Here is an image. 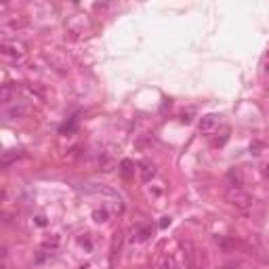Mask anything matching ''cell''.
Instances as JSON below:
<instances>
[{
	"label": "cell",
	"instance_id": "obj_1",
	"mask_svg": "<svg viewBox=\"0 0 269 269\" xmlns=\"http://www.w3.org/2000/svg\"><path fill=\"white\" fill-rule=\"evenodd\" d=\"M225 198H227V202L232 204L234 208H238V211H242V213H251L253 206H255L253 196L246 194L242 187H229Z\"/></svg>",
	"mask_w": 269,
	"mask_h": 269
},
{
	"label": "cell",
	"instance_id": "obj_2",
	"mask_svg": "<svg viewBox=\"0 0 269 269\" xmlns=\"http://www.w3.org/2000/svg\"><path fill=\"white\" fill-rule=\"evenodd\" d=\"M0 53H2L6 59H13V61H23L27 55V46L21 40H2L0 44Z\"/></svg>",
	"mask_w": 269,
	"mask_h": 269
},
{
	"label": "cell",
	"instance_id": "obj_3",
	"mask_svg": "<svg viewBox=\"0 0 269 269\" xmlns=\"http://www.w3.org/2000/svg\"><path fill=\"white\" fill-rule=\"evenodd\" d=\"M154 232H156V227L149 223V221L137 223V225L131 229V242H135V244H143V242H147L149 238L154 236Z\"/></svg>",
	"mask_w": 269,
	"mask_h": 269
},
{
	"label": "cell",
	"instance_id": "obj_4",
	"mask_svg": "<svg viewBox=\"0 0 269 269\" xmlns=\"http://www.w3.org/2000/svg\"><path fill=\"white\" fill-rule=\"evenodd\" d=\"M4 116L11 118V120H19V118L27 116V107L21 103H13V105H6L4 107Z\"/></svg>",
	"mask_w": 269,
	"mask_h": 269
},
{
	"label": "cell",
	"instance_id": "obj_5",
	"mask_svg": "<svg viewBox=\"0 0 269 269\" xmlns=\"http://www.w3.org/2000/svg\"><path fill=\"white\" fill-rule=\"evenodd\" d=\"M139 175H141V181H152V179L156 177V166L149 162V160H143L141 164H139Z\"/></svg>",
	"mask_w": 269,
	"mask_h": 269
},
{
	"label": "cell",
	"instance_id": "obj_6",
	"mask_svg": "<svg viewBox=\"0 0 269 269\" xmlns=\"http://www.w3.org/2000/svg\"><path fill=\"white\" fill-rule=\"evenodd\" d=\"M217 124H219V116L208 114V116H204L200 120V131L202 133H211V131H215V128H217Z\"/></svg>",
	"mask_w": 269,
	"mask_h": 269
},
{
	"label": "cell",
	"instance_id": "obj_7",
	"mask_svg": "<svg viewBox=\"0 0 269 269\" xmlns=\"http://www.w3.org/2000/svg\"><path fill=\"white\" fill-rule=\"evenodd\" d=\"M17 95V84H11V82H6L2 84V91H0V99H2V103H11L13 101V97Z\"/></svg>",
	"mask_w": 269,
	"mask_h": 269
},
{
	"label": "cell",
	"instance_id": "obj_8",
	"mask_svg": "<svg viewBox=\"0 0 269 269\" xmlns=\"http://www.w3.org/2000/svg\"><path fill=\"white\" fill-rule=\"evenodd\" d=\"M158 269H177V259L173 255H162L160 257V263H158Z\"/></svg>",
	"mask_w": 269,
	"mask_h": 269
},
{
	"label": "cell",
	"instance_id": "obj_9",
	"mask_svg": "<svg viewBox=\"0 0 269 269\" xmlns=\"http://www.w3.org/2000/svg\"><path fill=\"white\" fill-rule=\"evenodd\" d=\"M23 156V152H13V149H11V152H4L2 154V164L4 166H11L15 160H19V158H21Z\"/></svg>",
	"mask_w": 269,
	"mask_h": 269
},
{
	"label": "cell",
	"instance_id": "obj_10",
	"mask_svg": "<svg viewBox=\"0 0 269 269\" xmlns=\"http://www.w3.org/2000/svg\"><path fill=\"white\" fill-rule=\"evenodd\" d=\"M133 166H135V164H133L131 160H122V162H120V173H122V177H126V179L131 177V175L135 173Z\"/></svg>",
	"mask_w": 269,
	"mask_h": 269
},
{
	"label": "cell",
	"instance_id": "obj_11",
	"mask_svg": "<svg viewBox=\"0 0 269 269\" xmlns=\"http://www.w3.org/2000/svg\"><path fill=\"white\" fill-rule=\"evenodd\" d=\"M95 221H99V223H103V221H107V213L105 211H101V213H99V211H95Z\"/></svg>",
	"mask_w": 269,
	"mask_h": 269
},
{
	"label": "cell",
	"instance_id": "obj_12",
	"mask_svg": "<svg viewBox=\"0 0 269 269\" xmlns=\"http://www.w3.org/2000/svg\"><path fill=\"white\" fill-rule=\"evenodd\" d=\"M261 171H263V177H265L267 181H269V162H265V164H263V168H261Z\"/></svg>",
	"mask_w": 269,
	"mask_h": 269
},
{
	"label": "cell",
	"instance_id": "obj_13",
	"mask_svg": "<svg viewBox=\"0 0 269 269\" xmlns=\"http://www.w3.org/2000/svg\"><path fill=\"white\" fill-rule=\"evenodd\" d=\"M265 69H267V74H269V59H267V65H265Z\"/></svg>",
	"mask_w": 269,
	"mask_h": 269
},
{
	"label": "cell",
	"instance_id": "obj_14",
	"mask_svg": "<svg viewBox=\"0 0 269 269\" xmlns=\"http://www.w3.org/2000/svg\"><path fill=\"white\" fill-rule=\"evenodd\" d=\"M2 269H6V267H2Z\"/></svg>",
	"mask_w": 269,
	"mask_h": 269
}]
</instances>
